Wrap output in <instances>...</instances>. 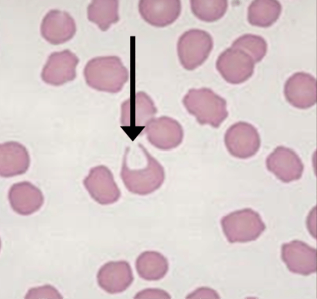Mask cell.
Masks as SVG:
<instances>
[{"label":"cell","instance_id":"6da1fadb","mask_svg":"<svg viewBox=\"0 0 317 299\" xmlns=\"http://www.w3.org/2000/svg\"><path fill=\"white\" fill-rule=\"evenodd\" d=\"M87 84L99 91L119 92L129 77L128 71L120 59L115 56L98 57L90 60L84 70Z\"/></svg>","mask_w":317,"mask_h":299},{"label":"cell","instance_id":"7a4b0ae2","mask_svg":"<svg viewBox=\"0 0 317 299\" xmlns=\"http://www.w3.org/2000/svg\"><path fill=\"white\" fill-rule=\"evenodd\" d=\"M183 102L189 112L202 125L218 128L228 115L226 100L209 88L189 90Z\"/></svg>","mask_w":317,"mask_h":299},{"label":"cell","instance_id":"3957f363","mask_svg":"<svg viewBox=\"0 0 317 299\" xmlns=\"http://www.w3.org/2000/svg\"><path fill=\"white\" fill-rule=\"evenodd\" d=\"M220 223L227 240L232 243L254 240L265 228L259 214L250 208L231 212L223 217Z\"/></svg>","mask_w":317,"mask_h":299},{"label":"cell","instance_id":"277c9868","mask_svg":"<svg viewBox=\"0 0 317 299\" xmlns=\"http://www.w3.org/2000/svg\"><path fill=\"white\" fill-rule=\"evenodd\" d=\"M213 46L211 36L206 32L193 29L179 38L177 51L180 63L185 69L193 70L202 64L208 57Z\"/></svg>","mask_w":317,"mask_h":299},{"label":"cell","instance_id":"5b68a950","mask_svg":"<svg viewBox=\"0 0 317 299\" xmlns=\"http://www.w3.org/2000/svg\"><path fill=\"white\" fill-rule=\"evenodd\" d=\"M224 142L231 155L242 159L255 155L261 145L257 129L252 124L242 121L233 124L227 129L224 136Z\"/></svg>","mask_w":317,"mask_h":299},{"label":"cell","instance_id":"8992f818","mask_svg":"<svg viewBox=\"0 0 317 299\" xmlns=\"http://www.w3.org/2000/svg\"><path fill=\"white\" fill-rule=\"evenodd\" d=\"M255 63L242 50L233 48L221 53L216 62V67L228 82L238 84L244 82L252 75Z\"/></svg>","mask_w":317,"mask_h":299},{"label":"cell","instance_id":"52a82bcc","mask_svg":"<svg viewBox=\"0 0 317 299\" xmlns=\"http://www.w3.org/2000/svg\"><path fill=\"white\" fill-rule=\"evenodd\" d=\"M266 164L269 171L285 183L299 179L304 169L297 154L291 149L281 145L277 146L268 156Z\"/></svg>","mask_w":317,"mask_h":299},{"label":"cell","instance_id":"ba28073f","mask_svg":"<svg viewBox=\"0 0 317 299\" xmlns=\"http://www.w3.org/2000/svg\"><path fill=\"white\" fill-rule=\"evenodd\" d=\"M284 94L287 101L296 108L305 109L316 102V80L304 72L294 73L286 81Z\"/></svg>","mask_w":317,"mask_h":299},{"label":"cell","instance_id":"9c48e42d","mask_svg":"<svg viewBox=\"0 0 317 299\" xmlns=\"http://www.w3.org/2000/svg\"><path fill=\"white\" fill-rule=\"evenodd\" d=\"M79 61L76 55L68 50L51 53L42 70V80L55 86L73 80L76 77V68Z\"/></svg>","mask_w":317,"mask_h":299},{"label":"cell","instance_id":"30bf717a","mask_svg":"<svg viewBox=\"0 0 317 299\" xmlns=\"http://www.w3.org/2000/svg\"><path fill=\"white\" fill-rule=\"evenodd\" d=\"M76 31L74 20L67 12L58 10L49 11L42 20V36L50 43L57 45L71 39Z\"/></svg>","mask_w":317,"mask_h":299},{"label":"cell","instance_id":"8fae6325","mask_svg":"<svg viewBox=\"0 0 317 299\" xmlns=\"http://www.w3.org/2000/svg\"><path fill=\"white\" fill-rule=\"evenodd\" d=\"M181 9L179 0H141L138 10L142 18L150 25L162 27L173 23Z\"/></svg>","mask_w":317,"mask_h":299},{"label":"cell","instance_id":"7c38bea8","mask_svg":"<svg viewBox=\"0 0 317 299\" xmlns=\"http://www.w3.org/2000/svg\"><path fill=\"white\" fill-rule=\"evenodd\" d=\"M98 284L110 294L125 290L131 284L133 277L129 263L124 261L107 262L100 269L97 275Z\"/></svg>","mask_w":317,"mask_h":299},{"label":"cell","instance_id":"4fadbf2b","mask_svg":"<svg viewBox=\"0 0 317 299\" xmlns=\"http://www.w3.org/2000/svg\"><path fill=\"white\" fill-rule=\"evenodd\" d=\"M282 258L292 272L308 275L316 271V250L303 242L293 240L282 247Z\"/></svg>","mask_w":317,"mask_h":299},{"label":"cell","instance_id":"5bb4252c","mask_svg":"<svg viewBox=\"0 0 317 299\" xmlns=\"http://www.w3.org/2000/svg\"><path fill=\"white\" fill-rule=\"evenodd\" d=\"M8 199L13 210L23 215H29L37 211L44 201L41 191L28 181L14 184L9 189Z\"/></svg>","mask_w":317,"mask_h":299},{"label":"cell","instance_id":"9a60e30c","mask_svg":"<svg viewBox=\"0 0 317 299\" xmlns=\"http://www.w3.org/2000/svg\"><path fill=\"white\" fill-rule=\"evenodd\" d=\"M29 155L27 149L20 143L11 141L0 145V175L9 177L21 175L28 170Z\"/></svg>","mask_w":317,"mask_h":299},{"label":"cell","instance_id":"2e32d148","mask_svg":"<svg viewBox=\"0 0 317 299\" xmlns=\"http://www.w3.org/2000/svg\"><path fill=\"white\" fill-rule=\"evenodd\" d=\"M127 189L133 193L145 195L159 188L163 183V172L145 171L124 174L122 176Z\"/></svg>","mask_w":317,"mask_h":299},{"label":"cell","instance_id":"e0dca14e","mask_svg":"<svg viewBox=\"0 0 317 299\" xmlns=\"http://www.w3.org/2000/svg\"><path fill=\"white\" fill-rule=\"evenodd\" d=\"M136 268L140 277L147 280L154 281L165 276L168 264L167 259L160 253L148 251L142 253L138 257Z\"/></svg>","mask_w":317,"mask_h":299},{"label":"cell","instance_id":"ac0fdd59","mask_svg":"<svg viewBox=\"0 0 317 299\" xmlns=\"http://www.w3.org/2000/svg\"><path fill=\"white\" fill-rule=\"evenodd\" d=\"M106 176L93 177L90 175L84 181L85 186L91 197L102 205L113 203L120 196L119 190L111 176L109 174Z\"/></svg>","mask_w":317,"mask_h":299},{"label":"cell","instance_id":"d6986e66","mask_svg":"<svg viewBox=\"0 0 317 299\" xmlns=\"http://www.w3.org/2000/svg\"><path fill=\"white\" fill-rule=\"evenodd\" d=\"M281 10V5L278 1L254 0L248 7V20L252 25L268 27L278 19Z\"/></svg>","mask_w":317,"mask_h":299},{"label":"cell","instance_id":"ffe728a7","mask_svg":"<svg viewBox=\"0 0 317 299\" xmlns=\"http://www.w3.org/2000/svg\"><path fill=\"white\" fill-rule=\"evenodd\" d=\"M118 2L116 0L93 1L88 8V17L105 31L113 23L118 21Z\"/></svg>","mask_w":317,"mask_h":299},{"label":"cell","instance_id":"44dd1931","mask_svg":"<svg viewBox=\"0 0 317 299\" xmlns=\"http://www.w3.org/2000/svg\"><path fill=\"white\" fill-rule=\"evenodd\" d=\"M192 12L198 19L208 22L218 20L226 12L227 0L190 1Z\"/></svg>","mask_w":317,"mask_h":299},{"label":"cell","instance_id":"7402d4cb","mask_svg":"<svg viewBox=\"0 0 317 299\" xmlns=\"http://www.w3.org/2000/svg\"><path fill=\"white\" fill-rule=\"evenodd\" d=\"M232 47L240 49L249 55L255 63L260 61L265 55L267 44L261 36L246 34L236 39Z\"/></svg>","mask_w":317,"mask_h":299},{"label":"cell","instance_id":"603a6c76","mask_svg":"<svg viewBox=\"0 0 317 299\" xmlns=\"http://www.w3.org/2000/svg\"><path fill=\"white\" fill-rule=\"evenodd\" d=\"M136 103V114L139 119V118L144 119L150 118L156 112V108L151 99L143 92L137 93Z\"/></svg>","mask_w":317,"mask_h":299},{"label":"cell","instance_id":"cb8c5ba5","mask_svg":"<svg viewBox=\"0 0 317 299\" xmlns=\"http://www.w3.org/2000/svg\"><path fill=\"white\" fill-rule=\"evenodd\" d=\"M43 295L44 296H47L49 298H61L55 289L49 286H45L32 289L28 293L26 297L28 298H41V296Z\"/></svg>","mask_w":317,"mask_h":299},{"label":"cell","instance_id":"d4e9b609","mask_svg":"<svg viewBox=\"0 0 317 299\" xmlns=\"http://www.w3.org/2000/svg\"><path fill=\"white\" fill-rule=\"evenodd\" d=\"M170 295L166 291L160 289L149 288L138 292L134 298L136 299H170Z\"/></svg>","mask_w":317,"mask_h":299},{"label":"cell","instance_id":"484cf974","mask_svg":"<svg viewBox=\"0 0 317 299\" xmlns=\"http://www.w3.org/2000/svg\"><path fill=\"white\" fill-rule=\"evenodd\" d=\"M211 290V289L208 288L207 290L205 293H203L201 288H200L197 289L189 295L186 298L192 299L200 298L201 297L202 295L203 296V295H204L206 296L205 295L207 294L211 296H212L214 298H215H215H219V297L215 291L211 293H207L206 294L205 293H206L209 292Z\"/></svg>","mask_w":317,"mask_h":299}]
</instances>
